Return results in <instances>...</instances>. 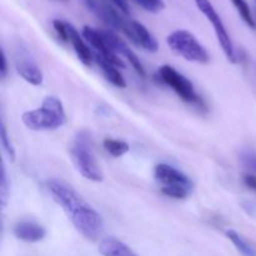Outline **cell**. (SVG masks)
<instances>
[{"label": "cell", "mask_w": 256, "mask_h": 256, "mask_svg": "<svg viewBox=\"0 0 256 256\" xmlns=\"http://www.w3.org/2000/svg\"><path fill=\"white\" fill-rule=\"evenodd\" d=\"M0 196H2V206L5 208L9 196V182H8V174L5 165H2V185H0Z\"/></svg>", "instance_id": "23"}, {"label": "cell", "mask_w": 256, "mask_h": 256, "mask_svg": "<svg viewBox=\"0 0 256 256\" xmlns=\"http://www.w3.org/2000/svg\"><path fill=\"white\" fill-rule=\"evenodd\" d=\"M166 42L172 52L188 62H208L210 60L206 49L188 30H175L168 36Z\"/></svg>", "instance_id": "5"}, {"label": "cell", "mask_w": 256, "mask_h": 256, "mask_svg": "<svg viewBox=\"0 0 256 256\" xmlns=\"http://www.w3.org/2000/svg\"><path fill=\"white\" fill-rule=\"evenodd\" d=\"M82 2H85L88 9L94 12L95 16L99 18L102 22L112 26V29L119 30L125 35L128 34L132 19H128L124 15L120 14V12H118L109 2L104 0H82Z\"/></svg>", "instance_id": "8"}, {"label": "cell", "mask_w": 256, "mask_h": 256, "mask_svg": "<svg viewBox=\"0 0 256 256\" xmlns=\"http://www.w3.org/2000/svg\"><path fill=\"white\" fill-rule=\"evenodd\" d=\"M52 26H54V30L56 32L59 39H62V42H68L69 39H68V22H62V20H54L52 22Z\"/></svg>", "instance_id": "24"}, {"label": "cell", "mask_w": 256, "mask_h": 256, "mask_svg": "<svg viewBox=\"0 0 256 256\" xmlns=\"http://www.w3.org/2000/svg\"><path fill=\"white\" fill-rule=\"evenodd\" d=\"M244 184L246 185V188L252 189V192H256V175L250 174V172L245 174L244 175Z\"/></svg>", "instance_id": "25"}, {"label": "cell", "mask_w": 256, "mask_h": 256, "mask_svg": "<svg viewBox=\"0 0 256 256\" xmlns=\"http://www.w3.org/2000/svg\"><path fill=\"white\" fill-rule=\"evenodd\" d=\"M155 179L162 185V192L174 199H186L192 190L189 176L176 168L168 164H159L155 168Z\"/></svg>", "instance_id": "4"}, {"label": "cell", "mask_w": 256, "mask_h": 256, "mask_svg": "<svg viewBox=\"0 0 256 256\" xmlns=\"http://www.w3.org/2000/svg\"><path fill=\"white\" fill-rule=\"evenodd\" d=\"M22 124L30 130H54L62 128L66 122L62 102L55 96H48L42 105L35 110H30L22 114Z\"/></svg>", "instance_id": "2"}, {"label": "cell", "mask_w": 256, "mask_h": 256, "mask_svg": "<svg viewBox=\"0 0 256 256\" xmlns=\"http://www.w3.org/2000/svg\"><path fill=\"white\" fill-rule=\"evenodd\" d=\"M2 66H0V76L2 79H4L6 76V72H8V64H6V55H5L4 49H2Z\"/></svg>", "instance_id": "27"}, {"label": "cell", "mask_w": 256, "mask_h": 256, "mask_svg": "<svg viewBox=\"0 0 256 256\" xmlns=\"http://www.w3.org/2000/svg\"><path fill=\"white\" fill-rule=\"evenodd\" d=\"M68 39H69L70 44L72 45V49L76 52V56L79 58L80 62L86 66H90L92 62V52H90V48L88 46L79 32L69 22H68Z\"/></svg>", "instance_id": "14"}, {"label": "cell", "mask_w": 256, "mask_h": 256, "mask_svg": "<svg viewBox=\"0 0 256 256\" xmlns=\"http://www.w3.org/2000/svg\"><path fill=\"white\" fill-rule=\"evenodd\" d=\"M48 190L82 236L89 240L100 236L104 228L102 216L72 186L59 180H50Z\"/></svg>", "instance_id": "1"}, {"label": "cell", "mask_w": 256, "mask_h": 256, "mask_svg": "<svg viewBox=\"0 0 256 256\" xmlns=\"http://www.w3.org/2000/svg\"><path fill=\"white\" fill-rule=\"evenodd\" d=\"M102 32H104L105 38H106L108 42H109L110 46L112 48V50H114L118 55H122V56L130 62V65L134 68V70L140 75V76H145V69L144 66H142V62H140V59L138 58V55L128 46L126 42L122 39H120L115 32H110V30H102Z\"/></svg>", "instance_id": "11"}, {"label": "cell", "mask_w": 256, "mask_h": 256, "mask_svg": "<svg viewBox=\"0 0 256 256\" xmlns=\"http://www.w3.org/2000/svg\"><path fill=\"white\" fill-rule=\"evenodd\" d=\"M70 150L80 174L90 182H102V170L94 155L92 138L86 132H78Z\"/></svg>", "instance_id": "3"}, {"label": "cell", "mask_w": 256, "mask_h": 256, "mask_svg": "<svg viewBox=\"0 0 256 256\" xmlns=\"http://www.w3.org/2000/svg\"><path fill=\"white\" fill-rule=\"evenodd\" d=\"M230 2L234 4L235 9L238 10V12H239V15L242 16V19L244 20L250 28H255L256 24L254 16H252V10H250V6L249 4H248L246 0H230Z\"/></svg>", "instance_id": "19"}, {"label": "cell", "mask_w": 256, "mask_h": 256, "mask_svg": "<svg viewBox=\"0 0 256 256\" xmlns=\"http://www.w3.org/2000/svg\"><path fill=\"white\" fill-rule=\"evenodd\" d=\"M159 78L164 84L172 88L178 96L182 98L184 102L192 104H202V99L198 96L192 82L185 75L178 72L175 68L170 65H162L159 69Z\"/></svg>", "instance_id": "6"}, {"label": "cell", "mask_w": 256, "mask_h": 256, "mask_svg": "<svg viewBox=\"0 0 256 256\" xmlns=\"http://www.w3.org/2000/svg\"><path fill=\"white\" fill-rule=\"evenodd\" d=\"M45 234L44 228L34 222H22L14 226V235L22 242H38L44 239Z\"/></svg>", "instance_id": "13"}, {"label": "cell", "mask_w": 256, "mask_h": 256, "mask_svg": "<svg viewBox=\"0 0 256 256\" xmlns=\"http://www.w3.org/2000/svg\"><path fill=\"white\" fill-rule=\"evenodd\" d=\"M99 252L102 256H138L128 245L115 238H106L99 245Z\"/></svg>", "instance_id": "15"}, {"label": "cell", "mask_w": 256, "mask_h": 256, "mask_svg": "<svg viewBox=\"0 0 256 256\" xmlns=\"http://www.w3.org/2000/svg\"><path fill=\"white\" fill-rule=\"evenodd\" d=\"M240 162L249 170L250 174L256 175V152L252 149L242 150L240 154Z\"/></svg>", "instance_id": "20"}, {"label": "cell", "mask_w": 256, "mask_h": 256, "mask_svg": "<svg viewBox=\"0 0 256 256\" xmlns=\"http://www.w3.org/2000/svg\"><path fill=\"white\" fill-rule=\"evenodd\" d=\"M110 2H114V4L119 8L120 12H122L124 14H129L130 12V6L128 0H110Z\"/></svg>", "instance_id": "26"}, {"label": "cell", "mask_w": 256, "mask_h": 256, "mask_svg": "<svg viewBox=\"0 0 256 256\" xmlns=\"http://www.w3.org/2000/svg\"><path fill=\"white\" fill-rule=\"evenodd\" d=\"M102 146H104V149L114 158L122 156V155H125L130 150V146L128 142L115 139H105L104 142H102Z\"/></svg>", "instance_id": "18"}, {"label": "cell", "mask_w": 256, "mask_h": 256, "mask_svg": "<svg viewBox=\"0 0 256 256\" xmlns=\"http://www.w3.org/2000/svg\"><path fill=\"white\" fill-rule=\"evenodd\" d=\"M0 140H2V146L4 149V152H6L8 158H9L12 162H15V158H16V154H15V149L12 146V142H10V138L8 135L6 128H5L4 122H2V129H0Z\"/></svg>", "instance_id": "21"}, {"label": "cell", "mask_w": 256, "mask_h": 256, "mask_svg": "<svg viewBox=\"0 0 256 256\" xmlns=\"http://www.w3.org/2000/svg\"><path fill=\"white\" fill-rule=\"evenodd\" d=\"M225 234H226L228 239H229L230 242L235 245V248H236V249L239 250L242 255L244 256H256V250L254 249V248H252V245H250L249 242L244 239V238L240 236V235L238 234L235 230L229 229V230H226V232H225Z\"/></svg>", "instance_id": "17"}, {"label": "cell", "mask_w": 256, "mask_h": 256, "mask_svg": "<svg viewBox=\"0 0 256 256\" xmlns=\"http://www.w3.org/2000/svg\"><path fill=\"white\" fill-rule=\"evenodd\" d=\"M95 62L99 65L100 70L102 72L104 76L106 78V80L109 82H112L114 86L119 88V89H124L126 86V82H125L124 76L122 75V72L118 70V66H115L114 64H112L110 62L105 60L104 58H102L100 55H95Z\"/></svg>", "instance_id": "16"}, {"label": "cell", "mask_w": 256, "mask_h": 256, "mask_svg": "<svg viewBox=\"0 0 256 256\" xmlns=\"http://www.w3.org/2000/svg\"><path fill=\"white\" fill-rule=\"evenodd\" d=\"M14 65L18 74L29 84L40 85L42 82V72L34 58L26 50H18L14 56Z\"/></svg>", "instance_id": "10"}, {"label": "cell", "mask_w": 256, "mask_h": 256, "mask_svg": "<svg viewBox=\"0 0 256 256\" xmlns=\"http://www.w3.org/2000/svg\"><path fill=\"white\" fill-rule=\"evenodd\" d=\"M134 2L149 12H159L165 8V2L162 0H134Z\"/></svg>", "instance_id": "22"}, {"label": "cell", "mask_w": 256, "mask_h": 256, "mask_svg": "<svg viewBox=\"0 0 256 256\" xmlns=\"http://www.w3.org/2000/svg\"><path fill=\"white\" fill-rule=\"evenodd\" d=\"M195 2H196V6L199 8L200 12L212 24V28H214L215 34H216V38L219 40V44L222 46V52H224L225 56L228 58L229 62H236V54H235L234 45H232V39H230L229 32H228L222 18L218 14L215 8L212 6L210 0H195Z\"/></svg>", "instance_id": "7"}, {"label": "cell", "mask_w": 256, "mask_h": 256, "mask_svg": "<svg viewBox=\"0 0 256 256\" xmlns=\"http://www.w3.org/2000/svg\"><path fill=\"white\" fill-rule=\"evenodd\" d=\"M126 36L129 38L132 42H135L138 46H142V49H145L146 52H156L158 49H159L156 39L152 36V32H150L142 22H136V20L132 19Z\"/></svg>", "instance_id": "12"}, {"label": "cell", "mask_w": 256, "mask_h": 256, "mask_svg": "<svg viewBox=\"0 0 256 256\" xmlns=\"http://www.w3.org/2000/svg\"><path fill=\"white\" fill-rule=\"evenodd\" d=\"M62 2H66V0H62Z\"/></svg>", "instance_id": "28"}, {"label": "cell", "mask_w": 256, "mask_h": 256, "mask_svg": "<svg viewBox=\"0 0 256 256\" xmlns=\"http://www.w3.org/2000/svg\"><path fill=\"white\" fill-rule=\"evenodd\" d=\"M82 38L90 44L92 49L96 50V54L104 58L105 60L110 62L118 68H125L124 62L119 58V55L112 50L110 44L108 42L102 30H98L95 28L85 25L82 28Z\"/></svg>", "instance_id": "9"}]
</instances>
